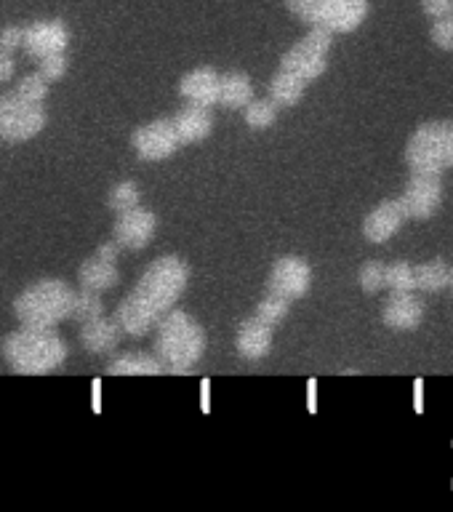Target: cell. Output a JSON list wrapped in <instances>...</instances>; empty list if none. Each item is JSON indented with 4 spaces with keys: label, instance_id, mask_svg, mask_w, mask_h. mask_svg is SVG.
<instances>
[{
    "label": "cell",
    "instance_id": "cell-1",
    "mask_svg": "<svg viewBox=\"0 0 453 512\" xmlns=\"http://www.w3.org/2000/svg\"><path fill=\"white\" fill-rule=\"evenodd\" d=\"M190 280V267L179 256H160L139 278L136 288L120 302L115 323L128 336H147L166 312L174 310Z\"/></svg>",
    "mask_w": 453,
    "mask_h": 512
},
{
    "label": "cell",
    "instance_id": "cell-2",
    "mask_svg": "<svg viewBox=\"0 0 453 512\" xmlns=\"http://www.w3.org/2000/svg\"><path fill=\"white\" fill-rule=\"evenodd\" d=\"M155 358L168 374H187L206 352V334L182 310L166 312L155 328Z\"/></svg>",
    "mask_w": 453,
    "mask_h": 512
},
{
    "label": "cell",
    "instance_id": "cell-3",
    "mask_svg": "<svg viewBox=\"0 0 453 512\" xmlns=\"http://www.w3.org/2000/svg\"><path fill=\"white\" fill-rule=\"evenodd\" d=\"M3 358L16 374H48L67 360V344L54 328L22 326L3 339Z\"/></svg>",
    "mask_w": 453,
    "mask_h": 512
},
{
    "label": "cell",
    "instance_id": "cell-4",
    "mask_svg": "<svg viewBox=\"0 0 453 512\" xmlns=\"http://www.w3.org/2000/svg\"><path fill=\"white\" fill-rule=\"evenodd\" d=\"M72 299H75V291L64 280L48 278L24 288L22 294L16 296L14 312L16 318L22 320V326L54 328L70 318Z\"/></svg>",
    "mask_w": 453,
    "mask_h": 512
},
{
    "label": "cell",
    "instance_id": "cell-5",
    "mask_svg": "<svg viewBox=\"0 0 453 512\" xmlns=\"http://www.w3.org/2000/svg\"><path fill=\"white\" fill-rule=\"evenodd\" d=\"M406 163L411 171L443 174L453 168V123H424L406 144Z\"/></svg>",
    "mask_w": 453,
    "mask_h": 512
},
{
    "label": "cell",
    "instance_id": "cell-6",
    "mask_svg": "<svg viewBox=\"0 0 453 512\" xmlns=\"http://www.w3.org/2000/svg\"><path fill=\"white\" fill-rule=\"evenodd\" d=\"M302 22L323 27L331 35L358 30L368 16V0H286Z\"/></svg>",
    "mask_w": 453,
    "mask_h": 512
},
{
    "label": "cell",
    "instance_id": "cell-7",
    "mask_svg": "<svg viewBox=\"0 0 453 512\" xmlns=\"http://www.w3.org/2000/svg\"><path fill=\"white\" fill-rule=\"evenodd\" d=\"M334 35L323 27H312L294 48H288L286 56L280 59V70L294 72L304 83L318 80L328 67V54H331Z\"/></svg>",
    "mask_w": 453,
    "mask_h": 512
},
{
    "label": "cell",
    "instance_id": "cell-8",
    "mask_svg": "<svg viewBox=\"0 0 453 512\" xmlns=\"http://www.w3.org/2000/svg\"><path fill=\"white\" fill-rule=\"evenodd\" d=\"M43 126H46L43 104L30 102L16 91L0 96V139L27 142L35 134H40Z\"/></svg>",
    "mask_w": 453,
    "mask_h": 512
},
{
    "label": "cell",
    "instance_id": "cell-9",
    "mask_svg": "<svg viewBox=\"0 0 453 512\" xmlns=\"http://www.w3.org/2000/svg\"><path fill=\"white\" fill-rule=\"evenodd\" d=\"M400 203H403L406 216H411V219H430L443 203V179H440V174L414 171L411 179H408L406 190L400 195Z\"/></svg>",
    "mask_w": 453,
    "mask_h": 512
},
{
    "label": "cell",
    "instance_id": "cell-10",
    "mask_svg": "<svg viewBox=\"0 0 453 512\" xmlns=\"http://www.w3.org/2000/svg\"><path fill=\"white\" fill-rule=\"evenodd\" d=\"M131 144L139 152V158L144 160L171 158L182 147L179 134H176L174 128V120H152L147 126L136 128L134 136H131Z\"/></svg>",
    "mask_w": 453,
    "mask_h": 512
},
{
    "label": "cell",
    "instance_id": "cell-11",
    "mask_svg": "<svg viewBox=\"0 0 453 512\" xmlns=\"http://www.w3.org/2000/svg\"><path fill=\"white\" fill-rule=\"evenodd\" d=\"M312 283V270L310 264L299 259V256H280L275 267L270 272V288L272 294L283 296L288 302H294V299H302L307 294V288Z\"/></svg>",
    "mask_w": 453,
    "mask_h": 512
},
{
    "label": "cell",
    "instance_id": "cell-12",
    "mask_svg": "<svg viewBox=\"0 0 453 512\" xmlns=\"http://www.w3.org/2000/svg\"><path fill=\"white\" fill-rule=\"evenodd\" d=\"M70 43V32L59 19H48V22H32L24 27L22 48L35 59L51 54H64Z\"/></svg>",
    "mask_w": 453,
    "mask_h": 512
},
{
    "label": "cell",
    "instance_id": "cell-13",
    "mask_svg": "<svg viewBox=\"0 0 453 512\" xmlns=\"http://www.w3.org/2000/svg\"><path fill=\"white\" fill-rule=\"evenodd\" d=\"M155 227H158V219L147 208L136 206L131 211H123L115 222V243L128 251H142L155 235Z\"/></svg>",
    "mask_w": 453,
    "mask_h": 512
},
{
    "label": "cell",
    "instance_id": "cell-14",
    "mask_svg": "<svg viewBox=\"0 0 453 512\" xmlns=\"http://www.w3.org/2000/svg\"><path fill=\"white\" fill-rule=\"evenodd\" d=\"M382 320L384 326L395 331H414L422 326L424 302L416 296V291H390V299L384 302Z\"/></svg>",
    "mask_w": 453,
    "mask_h": 512
},
{
    "label": "cell",
    "instance_id": "cell-15",
    "mask_svg": "<svg viewBox=\"0 0 453 512\" xmlns=\"http://www.w3.org/2000/svg\"><path fill=\"white\" fill-rule=\"evenodd\" d=\"M406 219V208H403L400 198L384 200V203H379V206L366 216V222H363V235H366V240H371V243H387V240L403 227Z\"/></svg>",
    "mask_w": 453,
    "mask_h": 512
},
{
    "label": "cell",
    "instance_id": "cell-16",
    "mask_svg": "<svg viewBox=\"0 0 453 512\" xmlns=\"http://www.w3.org/2000/svg\"><path fill=\"white\" fill-rule=\"evenodd\" d=\"M179 91L190 104L198 107H216L219 104V75L208 67L187 72L179 83Z\"/></svg>",
    "mask_w": 453,
    "mask_h": 512
},
{
    "label": "cell",
    "instance_id": "cell-17",
    "mask_svg": "<svg viewBox=\"0 0 453 512\" xmlns=\"http://www.w3.org/2000/svg\"><path fill=\"white\" fill-rule=\"evenodd\" d=\"M235 347H238V352L246 360L267 358L272 350V326L262 323V320L256 318V315L254 318L243 320Z\"/></svg>",
    "mask_w": 453,
    "mask_h": 512
},
{
    "label": "cell",
    "instance_id": "cell-18",
    "mask_svg": "<svg viewBox=\"0 0 453 512\" xmlns=\"http://www.w3.org/2000/svg\"><path fill=\"white\" fill-rule=\"evenodd\" d=\"M120 334H123V331H120V326L115 323V318H104V315H99V318L83 323V328H80V342H83V347H86L88 352L104 355V352H112L118 347Z\"/></svg>",
    "mask_w": 453,
    "mask_h": 512
},
{
    "label": "cell",
    "instance_id": "cell-19",
    "mask_svg": "<svg viewBox=\"0 0 453 512\" xmlns=\"http://www.w3.org/2000/svg\"><path fill=\"white\" fill-rule=\"evenodd\" d=\"M174 128H176V134H179V142L195 144V142H203V139L211 134L214 118H211L208 107L190 104V107H184L182 112H176Z\"/></svg>",
    "mask_w": 453,
    "mask_h": 512
},
{
    "label": "cell",
    "instance_id": "cell-20",
    "mask_svg": "<svg viewBox=\"0 0 453 512\" xmlns=\"http://www.w3.org/2000/svg\"><path fill=\"white\" fill-rule=\"evenodd\" d=\"M254 99V83L246 72L219 75V104L227 110H243Z\"/></svg>",
    "mask_w": 453,
    "mask_h": 512
},
{
    "label": "cell",
    "instance_id": "cell-21",
    "mask_svg": "<svg viewBox=\"0 0 453 512\" xmlns=\"http://www.w3.org/2000/svg\"><path fill=\"white\" fill-rule=\"evenodd\" d=\"M80 286L88 288V291H96V294H102L107 288H112L118 283V267L115 262H104L99 256H91L86 262L80 264Z\"/></svg>",
    "mask_w": 453,
    "mask_h": 512
},
{
    "label": "cell",
    "instance_id": "cell-22",
    "mask_svg": "<svg viewBox=\"0 0 453 512\" xmlns=\"http://www.w3.org/2000/svg\"><path fill=\"white\" fill-rule=\"evenodd\" d=\"M304 88H307V83L302 78H296L294 72L278 70L275 78L270 80V99L278 107H294V104L302 102Z\"/></svg>",
    "mask_w": 453,
    "mask_h": 512
},
{
    "label": "cell",
    "instance_id": "cell-23",
    "mask_svg": "<svg viewBox=\"0 0 453 512\" xmlns=\"http://www.w3.org/2000/svg\"><path fill=\"white\" fill-rule=\"evenodd\" d=\"M107 371L115 376H152L160 374L163 366L158 363L155 355H144V352H128V355H120L118 360H112Z\"/></svg>",
    "mask_w": 453,
    "mask_h": 512
},
{
    "label": "cell",
    "instance_id": "cell-24",
    "mask_svg": "<svg viewBox=\"0 0 453 512\" xmlns=\"http://www.w3.org/2000/svg\"><path fill=\"white\" fill-rule=\"evenodd\" d=\"M414 280L416 288L424 291V294H438L448 286L451 280V267H448L443 259H432V262H424L419 267H414Z\"/></svg>",
    "mask_w": 453,
    "mask_h": 512
},
{
    "label": "cell",
    "instance_id": "cell-25",
    "mask_svg": "<svg viewBox=\"0 0 453 512\" xmlns=\"http://www.w3.org/2000/svg\"><path fill=\"white\" fill-rule=\"evenodd\" d=\"M99 315H104L102 296L96 294V291H88V288H83L80 294H75V299H72L70 318H75L80 326H83V323L99 318Z\"/></svg>",
    "mask_w": 453,
    "mask_h": 512
},
{
    "label": "cell",
    "instance_id": "cell-26",
    "mask_svg": "<svg viewBox=\"0 0 453 512\" xmlns=\"http://www.w3.org/2000/svg\"><path fill=\"white\" fill-rule=\"evenodd\" d=\"M243 115H246V123L251 128H270L275 120H278V104L272 99H251V102L243 107Z\"/></svg>",
    "mask_w": 453,
    "mask_h": 512
},
{
    "label": "cell",
    "instance_id": "cell-27",
    "mask_svg": "<svg viewBox=\"0 0 453 512\" xmlns=\"http://www.w3.org/2000/svg\"><path fill=\"white\" fill-rule=\"evenodd\" d=\"M288 307H291V302H288V299H283V296L267 291V296H264L262 302L256 304V318L262 320V323H267V326L275 328V326H280L283 320H286Z\"/></svg>",
    "mask_w": 453,
    "mask_h": 512
},
{
    "label": "cell",
    "instance_id": "cell-28",
    "mask_svg": "<svg viewBox=\"0 0 453 512\" xmlns=\"http://www.w3.org/2000/svg\"><path fill=\"white\" fill-rule=\"evenodd\" d=\"M384 288H390V291H416L414 264H408V262L384 264Z\"/></svg>",
    "mask_w": 453,
    "mask_h": 512
},
{
    "label": "cell",
    "instance_id": "cell-29",
    "mask_svg": "<svg viewBox=\"0 0 453 512\" xmlns=\"http://www.w3.org/2000/svg\"><path fill=\"white\" fill-rule=\"evenodd\" d=\"M139 206V187L134 182H120L115 190L110 192V208L115 214L131 211Z\"/></svg>",
    "mask_w": 453,
    "mask_h": 512
},
{
    "label": "cell",
    "instance_id": "cell-30",
    "mask_svg": "<svg viewBox=\"0 0 453 512\" xmlns=\"http://www.w3.org/2000/svg\"><path fill=\"white\" fill-rule=\"evenodd\" d=\"M360 288L366 294H379L384 288V264L382 262H366L360 267Z\"/></svg>",
    "mask_w": 453,
    "mask_h": 512
},
{
    "label": "cell",
    "instance_id": "cell-31",
    "mask_svg": "<svg viewBox=\"0 0 453 512\" xmlns=\"http://www.w3.org/2000/svg\"><path fill=\"white\" fill-rule=\"evenodd\" d=\"M16 94H22L24 99H30V102L43 104L46 102V94H48V83L40 78L38 72H32V75H24V78L19 80Z\"/></svg>",
    "mask_w": 453,
    "mask_h": 512
},
{
    "label": "cell",
    "instance_id": "cell-32",
    "mask_svg": "<svg viewBox=\"0 0 453 512\" xmlns=\"http://www.w3.org/2000/svg\"><path fill=\"white\" fill-rule=\"evenodd\" d=\"M64 72H67V54H51L38 59V75L46 80V83L59 80Z\"/></svg>",
    "mask_w": 453,
    "mask_h": 512
},
{
    "label": "cell",
    "instance_id": "cell-33",
    "mask_svg": "<svg viewBox=\"0 0 453 512\" xmlns=\"http://www.w3.org/2000/svg\"><path fill=\"white\" fill-rule=\"evenodd\" d=\"M430 35L435 46L443 48V51H453V14L435 19Z\"/></svg>",
    "mask_w": 453,
    "mask_h": 512
},
{
    "label": "cell",
    "instance_id": "cell-34",
    "mask_svg": "<svg viewBox=\"0 0 453 512\" xmlns=\"http://www.w3.org/2000/svg\"><path fill=\"white\" fill-rule=\"evenodd\" d=\"M22 38H24V27H6V30L0 32V51H6V54H14L16 48H22Z\"/></svg>",
    "mask_w": 453,
    "mask_h": 512
},
{
    "label": "cell",
    "instance_id": "cell-35",
    "mask_svg": "<svg viewBox=\"0 0 453 512\" xmlns=\"http://www.w3.org/2000/svg\"><path fill=\"white\" fill-rule=\"evenodd\" d=\"M422 8L427 16L440 19V16L453 14V0H422Z\"/></svg>",
    "mask_w": 453,
    "mask_h": 512
},
{
    "label": "cell",
    "instance_id": "cell-36",
    "mask_svg": "<svg viewBox=\"0 0 453 512\" xmlns=\"http://www.w3.org/2000/svg\"><path fill=\"white\" fill-rule=\"evenodd\" d=\"M14 67V54L0 51V83H8V80L14 78Z\"/></svg>",
    "mask_w": 453,
    "mask_h": 512
},
{
    "label": "cell",
    "instance_id": "cell-37",
    "mask_svg": "<svg viewBox=\"0 0 453 512\" xmlns=\"http://www.w3.org/2000/svg\"><path fill=\"white\" fill-rule=\"evenodd\" d=\"M118 251H120V246L115 243V240H112V243H102V246H99V251H96V256H99V259H104V262H115V259H118Z\"/></svg>",
    "mask_w": 453,
    "mask_h": 512
},
{
    "label": "cell",
    "instance_id": "cell-38",
    "mask_svg": "<svg viewBox=\"0 0 453 512\" xmlns=\"http://www.w3.org/2000/svg\"><path fill=\"white\" fill-rule=\"evenodd\" d=\"M448 286H451V291H453V270H451V280H448Z\"/></svg>",
    "mask_w": 453,
    "mask_h": 512
}]
</instances>
